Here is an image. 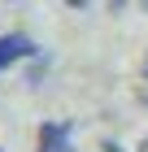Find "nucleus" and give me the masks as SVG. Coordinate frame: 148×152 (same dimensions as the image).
<instances>
[{
	"mask_svg": "<svg viewBox=\"0 0 148 152\" xmlns=\"http://www.w3.org/2000/svg\"><path fill=\"white\" fill-rule=\"evenodd\" d=\"M144 78H148V57H144Z\"/></svg>",
	"mask_w": 148,
	"mask_h": 152,
	"instance_id": "obj_6",
	"label": "nucleus"
},
{
	"mask_svg": "<svg viewBox=\"0 0 148 152\" xmlns=\"http://www.w3.org/2000/svg\"><path fill=\"white\" fill-rule=\"evenodd\" d=\"M35 152H74V126L70 122H44Z\"/></svg>",
	"mask_w": 148,
	"mask_h": 152,
	"instance_id": "obj_2",
	"label": "nucleus"
},
{
	"mask_svg": "<svg viewBox=\"0 0 148 152\" xmlns=\"http://www.w3.org/2000/svg\"><path fill=\"white\" fill-rule=\"evenodd\" d=\"M139 4H144V13H148V0H139Z\"/></svg>",
	"mask_w": 148,
	"mask_h": 152,
	"instance_id": "obj_7",
	"label": "nucleus"
},
{
	"mask_svg": "<svg viewBox=\"0 0 148 152\" xmlns=\"http://www.w3.org/2000/svg\"><path fill=\"white\" fill-rule=\"evenodd\" d=\"M126 9V0H109V13H122Z\"/></svg>",
	"mask_w": 148,
	"mask_h": 152,
	"instance_id": "obj_4",
	"label": "nucleus"
},
{
	"mask_svg": "<svg viewBox=\"0 0 148 152\" xmlns=\"http://www.w3.org/2000/svg\"><path fill=\"white\" fill-rule=\"evenodd\" d=\"M66 4H70V9H83V4H87V0H66Z\"/></svg>",
	"mask_w": 148,
	"mask_h": 152,
	"instance_id": "obj_5",
	"label": "nucleus"
},
{
	"mask_svg": "<svg viewBox=\"0 0 148 152\" xmlns=\"http://www.w3.org/2000/svg\"><path fill=\"white\" fill-rule=\"evenodd\" d=\"M100 152H126V148H122V143H113V139H105V148H100Z\"/></svg>",
	"mask_w": 148,
	"mask_h": 152,
	"instance_id": "obj_3",
	"label": "nucleus"
},
{
	"mask_svg": "<svg viewBox=\"0 0 148 152\" xmlns=\"http://www.w3.org/2000/svg\"><path fill=\"white\" fill-rule=\"evenodd\" d=\"M39 48H35L31 35H22V31H9V35H0V74L9 70V65H18V61H31Z\"/></svg>",
	"mask_w": 148,
	"mask_h": 152,
	"instance_id": "obj_1",
	"label": "nucleus"
}]
</instances>
